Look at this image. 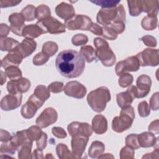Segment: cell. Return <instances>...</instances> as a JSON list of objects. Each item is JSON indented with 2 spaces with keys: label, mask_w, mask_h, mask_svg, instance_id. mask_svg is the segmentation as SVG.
I'll return each mask as SVG.
<instances>
[{
  "label": "cell",
  "mask_w": 159,
  "mask_h": 159,
  "mask_svg": "<svg viewBox=\"0 0 159 159\" xmlns=\"http://www.w3.org/2000/svg\"><path fill=\"white\" fill-rule=\"evenodd\" d=\"M88 142V137L81 135L72 137L71 144L72 153L76 158L81 157Z\"/></svg>",
  "instance_id": "ac0fdd59"
},
{
  "label": "cell",
  "mask_w": 159,
  "mask_h": 159,
  "mask_svg": "<svg viewBox=\"0 0 159 159\" xmlns=\"http://www.w3.org/2000/svg\"><path fill=\"white\" fill-rule=\"evenodd\" d=\"M134 99V98L128 90L117 94V102L121 108L130 105Z\"/></svg>",
  "instance_id": "4316f807"
},
{
  "label": "cell",
  "mask_w": 159,
  "mask_h": 159,
  "mask_svg": "<svg viewBox=\"0 0 159 159\" xmlns=\"http://www.w3.org/2000/svg\"><path fill=\"white\" fill-rule=\"evenodd\" d=\"M26 133L29 139L33 142L34 140L36 141L40 139L42 137L43 132H42L40 127L37 125H32L27 129L26 130Z\"/></svg>",
  "instance_id": "1f68e13d"
},
{
  "label": "cell",
  "mask_w": 159,
  "mask_h": 159,
  "mask_svg": "<svg viewBox=\"0 0 159 159\" xmlns=\"http://www.w3.org/2000/svg\"><path fill=\"white\" fill-rule=\"evenodd\" d=\"M30 81L25 78L17 80H10L7 84V90L9 94H18L27 92L30 87Z\"/></svg>",
  "instance_id": "9a60e30c"
},
{
  "label": "cell",
  "mask_w": 159,
  "mask_h": 159,
  "mask_svg": "<svg viewBox=\"0 0 159 159\" xmlns=\"http://www.w3.org/2000/svg\"><path fill=\"white\" fill-rule=\"evenodd\" d=\"M93 22L87 16L82 14L75 15L71 19L65 20L64 25L70 30H89Z\"/></svg>",
  "instance_id": "52a82bcc"
},
{
  "label": "cell",
  "mask_w": 159,
  "mask_h": 159,
  "mask_svg": "<svg viewBox=\"0 0 159 159\" xmlns=\"http://www.w3.org/2000/svg\"><path fill=\"white\" fill-rule=\"evenodd\" d=\"M21 1H14V0H1L0 4L1 7L2 8L4 7H12L14 6H17L19 4Z\"/></svg>",
  "instance_id": "db71d44e"
},
{
  "label": "cell",
  "mask_w": 159,
  "mask_h": 159,
  "mask_svg": "<svg viewBox=\"0 0 159 159\" xmlns=\"http://www.w3.org/2000/svg\"><path fill=\"white\" fill-rule=\"evenodd\" d=\"M64 85L62 82L55 81L50 84L48 86V89L53 93H58L63 90Z\"/></svg>",
  "instance_id": "c3c4849f"
},
{
  "label": "cell",
  "mask_w": 159,
  "mask_h": 159,
  "mask_svg": "<svg viewBox=\"0 0 159 159\" xmlns=\"http://www.w3.org/2000/svg\"><path fill=\"white\" fill-rule=\"evenodd\" d=\"M50 9L47 6L44 4L40 5L36 8V19L38 20V21L43 20L50 17Z\"/></svg>",
  "instance_id": "d6a6232c"
},
{
  "label": "cell",
  "mask_w": 159,
  "mask_h": 159,
  "mask_svg": "<svg viewBox=\"0 0 159 159\" xmlns=\"http://www.w3.org/2000/svg\"><path fill=\"white\" fill-rule=\"evenodd\" d=\"M47 135L46 133L43 132L42 137L36 140V145L37 148L40 150H43L47 146Z\"/></svg>",
  "instance_id": "681fc988"
},
{
  "label": "cell",
  "mask_w": 159,
  "mask_h": 159,
  "mask_svg": "<svg viewBox=\"0 0 159 159\" xmlns=\"http://www.w3.org/2000/svg\"><path fill=\"white\" fill-rule=\"evenodd\" d=\"M57 118L58 114L55 109L47 107L37 118L35 123L40 128H45L55 123Z\"/></svg>",
  "instance_id": "4fadbf2b"
},
{
  "label": "cell",
  "mask_w": 159,
  "mask_h": 159,
  "mask_svg": "<svg viewBox=\"0 0 159 159\" xmlns=\"http://www.w3.org/2000/svg\"><path fill=\"white\" fill-rule=\"evenodd\" d=\"M42 150L40 149H36L34 151L33 153H32V156L31 157L32 158H43V155H42Z\"/></svg>",
  "instance_id": "91938a15"
},
{
  "label": "cell",
  "mask_w": 159,
  "mask_h": 159,
  "mask_svg": "<svg viewBox=\"0 0 159 159\" xmlns=\"http://www.w3.org/2000/svg\"><path fill=\"white\" fill-rule=\"evenodd\" d=\"M16 150H17V147L16 145L10 140L7 142H4L1 145L0 152L1 154L5 155H13Z\"/></svg>",
  "instance_id": "74e56055"
},
{
  "label": "cell",
  "mask_w": 159,
  "mask_h": 159,
  "mask_svg": "<svg viewBox=\"0 0 159 159\" xmlns=\"http://www.w3.org/2000/svg\"><path fill=\"white\" fill-rule=\"evenodd\" d=\"M58 45L54 42H47L43 43L42 52L49 57L54 55L58 51Z\"/></svg>",
  "instance_id": "d590c367"
},
{
  "label": "cell",
  "mask_w": 159,
  "mask_h": 159,
  "mask_svg": "<svg viewBox=\"0 0 159 159\" xmlns=\"http://www.w3.org/2000/svg\"><path fill=\"white\" fill-rule=\"evenodd\" d=\"M135 118V111L130 105L122 108L119 116L115 117L112 122V129L117 133H122L129 129Z\"/></svg>",
  "instance_id": "277c9868"
},
{
  "label": "cell",
  "mask_w": 159,
  "mask_h": 159,
  "mask_svg": "<svg viewBox=\"0 0 159 159\" xmlns=\"http://www.w3.org/2000/svg\"><path fill=\"white\" fill-rule=\"evenodd\" d=\"M1 84L3 85V84L6 81V74H4V72L2 71H1Z\"/></svg>",
  "instance_id": "94428289"
},
{
  "label": "cell",
  "mask_w": 159,
  "mask_h": 159,
  "mask_svg": "<svg viewBox=\"0 0 159 159\" xmlns=\"http://www.w3.org/2000/svg\"><path fill=\"white\" fill-rule=\"evenodd\" d=\"M142 66H155L158 65V51L157 49L146 48L136 55Z\"/></svg>",
  "instance_id": "30bf717a"
},
{
  "label": "cell",
  "mask_w": 159,
  "mask_h": 159,
  "mask_svg": "<svg viewBox=\"0 0 159 159\" xmlns=\"http://www.w3.org/2000/svg\"><path fill=\"white\" fill-rule=\"evenodd\" d=\"M88 37L82 34H76V35L73 36L71 39L72 43L75 46L84 45L88 42Z\"/></svg>",
  "instance_id": "f6af8a7d"
},
{
  "label": "cell",
  "mask_w": 159,
  "mask_h": 159,
  "mask_svg": "<svg viewBox=\"0 0 159 159\" xmlns=\"http://www.w3.org/2000/svg\"><path fill=\"white\" fill-rule=\"evenodd\" d=\"M10 30V27L5 24H1L0 25V35L1 37H6Z\"/></svg>",
  "instance_id": "6f0895ef"
},
{
  "label": "cell",
  "mask_w": 159,
  "mask_h": 159,
  "mask_svg": "<svg viewBox=\"0 0 159 159\" xmlns=\"http://www.w3.org/2000/svg\"><path fill=\"white\" fill-rule=\"evenodd\" d=\"M56 152L60 158H76L71 153L68 147L63 143H59L56 147Z\"/></svg>",
  "instance_id": "f546056e"
},
{
  "label": "cell",
  "mask_w": 159,
  "mask_h": 159,
  "mask_svg": "<svg viewBox=\"0 0 159 159\" xmlns=\"http://www.w3.org/2000/svg\"><path fill=\"white\" fill-rule=\"evenodd\" d=\"M125 11L122 4H119L112 8H102L96 17L98 23L104 26L116 23H125Z\"/></svg>",
  "instance_id": "7a4b0ae2"
},
{
  "label": "cell",
  "mask_w": 159,
  "mask_h": 159,
  "mask_svg": "<svg viewBox=\"0 0 159 159\" xmlns=\"http://www.w3.org/2000/svg\"><path fill=\"white\" fill-rule=\"evenodd\" d=\"M57 15L65 20H67L75 16V9L72 5L62 2L55 7Z\"/></svg>",
  "instance_id": "ffe728a7"
},
{
  "label": "cell",
  "mask_w": 159,
  "mask_h": 159,
  "mask_svg": "<svg viewBox=\"0 0 159 159\" xmlns=\"http://www.w3.org/2000/svg\"><path fill=\"white\" fill-rule=\"evenodd\" d=\"M37 47V43L32 39L25 38L19 43L16 48L22 54L24 58L31 55Z\"/></svg>",
  "instance_id": "44dd1931"
},
{
  "label": "cell",
  "mask_w": 159,
  "mask_h": 159,
  "mask_svg": "<svg viewBox=\"0 0 159 159\" xmlns=\"http://www.w3.org/2000/svg\"><path fill=\"white\" fill-rule=\"evenodd\" d=\"M80 53L88 63H91L96 58V50L91 45H84L81 47Z\"/></svg>",
  "instance_id": "83f0119b"
},
{
  "label": "cell",
  "mask_w": 159,
  "mask_h": 159,
  "mask_svg": "<svg viewBox=\"0 0 159 159\" xmlns=\"http://www.w3.org/2000/svg\"><path fill=\"white\" fill-rule=\"evenodd\" d=\"M48 56L41 52L34 57L33 63L35 65H42L48 60Z\"/></svg>",
  "instance_id": "bcb514c9"
},
{
  "label": "cell",
  "mask_w": 159,
  "mask_h": 159,
  "mask_svg": "<svg viewBox=\"0 0 159 159\" xmlns=\"http://www.w3.org/2000/svg\"><path fill=\"white\" fill-rule=\"evenodd\" d=\"M137 134H131L127 135L125 138V144L126 146L135 150L139 149L140 148L137 139Z\"/></svg>",
  "instance_id": "60d3db41"
},
{
  "label": "cell",
  "mask_w": 159,
  "mask_h": 159,
  "mask_svg": "<svg viewBox=\"0 0 159 159\" xmlns=\"http://www.w3.org/2000/svg\"><path fill=\"white\" fill-rule=\"evenodd\" d=\"M141 40L143 42L145 45L148 47H156L157 46V41L156 39L150 35H145L141 38Z\"/></svg>",
  "instance_id": "f907efd6"
},
{
  "label": "cell",
  "mask_w": 159,
  "mask_h": 159,
  "mask_svg": "<svg viewBox=\"0 0 159 159\" xmlns=\"http://www.w3.org/2000/svg\"><path fill=\"white\" fill-rule=\"evenodd\" d=\"M157 17L145 16L143 18L141 25L143 29L147 30H152L157 27Z\"/></svg>",
  "instance_id": "4dcf8cb0"
},
{
  "label": "cell",
  "mask_w": 159,
  "mask_h": 159,
  "mask_svg": "<svg viewBox=\"0 0 159 159\" xmlns=\"http://www.w3.org/2000/svg\"><path fill=\"white\" fill-rule=\"evenodd\" d=\"M110 157H111V158H114V157L112 155H111L110 153H105L104 155H102V154H101L99 157V158H110Z\"/></svg>",
  "instance_id": "6125c7cd"
},
{
  "label": "cell",
  "mask_w": 159,
  "mask_h": 159,
  "mask_svg": "<svg viewBox=\"0 0 159 159\" xmlns=\"http://www.w3.org/2000/svg\"><path fill=\"white\" fill-rule=\"evenodd\" d=\"M136 83V86H130L127 90L129 91L134 99L145 97L150 91L151 78L148 75H142L137 78Z\"/></svg>",
  "instance_id": "8992f818"
},
{
  "label": "cell",
  "mask_w": 159,
  "mask_h": 159,
  "mask_svg": "<svg viewBox=\"0 0 159 159\" xmlns=\"http://www.w3.org/2000/svg\"><path fill=\"white\" fill-rule=\"evenodd\" d=\"M135 152L134 149L125 146L124 147L120 152V158H133L134 157Z\"/></svg>",
  "instance_id": "7dc6e473"
},
{
  "label": "cell",
  "mask_w": 159,
  "mask_h": 159,
  "mask_svg": "<svg viewBox=\"0 0 159 159\" xmlns=\"http://www.w3.org/2000/svg\"><path fill=\"white\" fill-rule=\"evenodd\" d=\"M110 100V91L106 86L98 88L91 91L87 96V102L89 106L96 112H102Z\"/></svg>",
  "instance_id": "3957f363"
},
{
  "label": "cell",
  "mask_w": 159,
  "mask_h": 159,
  "mask_svg": "<svg viewBox=\"0 0 159 159\" xmlns=\"http://www.w3.org/2000/svg\"><path fill=\"white\" fill-rule=\"evenodd\" d=\"M129 13L131 16H137L141 14L143 9L142 1H127Z\"/></svg>",
  "instance_id": "f1b7e54d"
},
{
  "label": "cell",
  "mask_w": 159,
  "mask_h": 159,
  "mask_svg": "<svg viewBox=\"0 0 159 159\" xmlns=\"http://www.w3.org/2000/svg\"><path fill=\"white\" fill-rule=\"evenodd\" d=\"M102 36H103L105 39L113 40L117 39V34L109 26H103L102 27Z\"/></svg>",
  "instance_id": "7bdbcfd3"
},
{
  "label": "cell",
  "mask_w": 159,
  "mask_h": 159,
  "mask_svg": "<svg viewBox=\"0 0 159 159\" xmlns=\"http://www.w3.org/2000/svg\"><path fill=\"white\" fill-rule=\"evenodd\" d=\"M40 99L45 101L50 96L49 90L43 85H39L36 87L34 93Z\"/></svg>",
  "instance_id": "f35d334b"
},
{
  "label": "cell",
  "mask_w": 159,
  "mask_h": 159,
  "mask_svg": "<svg viewBox=\"0 0 159 159\" xmlns=\"http://www.w3.org/2000/svg\"><path fill=\"white\" fill-rule=\"evenodd\" d=\"M25 19L21 13H13L9 17V22L11 24L10 30L18 36H22V30L25 26Z\"/></svg>",
  "instance_id": "e0dca14e"
},
{
  "label": "cell",
  "mask_w": 159,
  "mask_h": 159,
  "mask_svg": "<svg viewBox=\"0 0 159 159\" xmlns=\"http://www.w3.org/2000/svg\"><path fill=\"white\" fill-rule=\"evenodd\" d=\"M52 132L54 136L57 138L63 139L66 137V133L61 127H54L52 129Z\"/></svg>",
  "instance_id": "816d5d0a"
},
{
  "label": "cell",
  "mask_w": 159,
  "mask_h": 159,
  "mask_svg": "<svg viewBox=\"0 0 159 159\" xmlns=\"http://www.w3.org/2000/svg\"><path fill=\"white\" fill-rule=\"evenodd\" d=\"M150 108L152 110H158V93L157 92L152 95L150 100Z\"/></svg>",
  "instance_id": "f5cc1de1"
},
{
  "label": "cell",
  "mask_w": 159,
  "mask_h": 159,
  "mask_svg": "<svg viewBox=\"0 0 159 159\" xmlns=\"http://www.w3.org/2000/svg\"><path fill=\"white\" fill-rule=\"evenodd\" d=\"M93 4L97 6H100L102 8H112L116 7L119 4L120 1H114V0H96L91 1Z\"/></svg>",
  "instance_id": "ab89813d"
},
{
  "label": "cell",
  "mask_w": 159,
  "mask_h": 159,
  "mask_svg": "<svg viewBox=\"0 0 159 159\" xmlns=\"http://www.w3.org/2000/svg\"><path fill=\"white\" fill-rule=\"evenodd\" d=\"M133 82V76L131 74L125 73L120 76L119 84L122 88H126L132 84Z\"/></svg>",
  "instance_id": "b9f144b4"
},
{
  "label": "cell",
  "mask_w": 159,
  "mask_h": 159,
  "mask_svg": "<svg viewBox=\"0 0 159 159\" xmlns=\"http://www.w3.org/2000/svg\"><path fill=\"white\" fill-rule=\"evenodd\" d=\"M12 138V136L10 135V134L3 129H1V134H0V139L1 141L2 142H6L11 140Z\"/></svg>",
  "instance_id": "9f6ffc18"
},
{
  "label": "cell",
  "mask_w": 159,
  "mask_h": 159,
  "mask_svg": "<svg viewBox=\"0 0 159 159\" xmlns=\"http://www.w3.org/2000/svg\"><path fill=\"white\" fill-rule=\"evenodd\" d=\"M148 130L153 133H158V120L157 119L155 121H153L150 125L148 126Z\"/></svg>",
  "instance_id": "680465c9"
},
{
  "label": "cell",
  "mask_w": 159,
  "mask_h": 159,
  "mask_svg": "<svg viewBox=\"0 0 159 159\" xmlns=\"http://www.w3.org/2000/svg\"><path fill=\"white\" fill-rule=\"evenodd\" d=\"M44 101L40 99L34 94H32L28 101L22 106L20 113L25 119H30L33 117L37 110L42 106Z\"/></svg>",
  "instance_id": "ba28073f"
},
{
  "label": "cell",
  "mask_w": 159,
  "mask_h": 159,
  "mask_svg": "<svg viewBox=\"0 0 159 159\" xmlns=\"http://www.w3.org/2000/svg\"><path fill=\"white\" fill-rule=\"evenodd\" d=\"M66 95L77 99L83 98L87 92L86 87L77 81L68 82L63 88Z\"/></svg>",
  "instance_id": "7c38bea8"
},
{
  "label": "cell",
  "mask_w": 159,
  "mask_h": 159,
  "mask_svg": "<svg viewBox=\"0 0 159 159\" xmlns=\"http://www.w3.org/2000/svg\"><path fill=\"white\" fill-rule=\"evenodd\" d=\"M32 147V141H29L23 145L18 150L19 158H31V148Z\"/></svg>",
  "instance_id": "8d00e7d4"
},
{
  "label": "cell",
  "mask_w": 159,
  "mask_h": 159,
  "mask_svg": "<svg viewBox=\"0 0 159 159\" xmlns=\"http://www.w3.org/2000/svg\"><path fill=\"white\" fill-rule=\"evenodd\" d=\"M138 112H139V115L142 117H147L150 114V107H149L148 103L147 102V101H143L140 102L139 104Z\"/></svg>",
  "instance_id": "ee69618b"
},
{
  "label": "cell",
  "mask_w": 159,
  "mask_h": 159,
  "mask_svg": "<svg viewBox=\"0 0 159 159\" xmlns=\"http://www.w3.org/2000/svg\"><path fill=\"white\" fill-rule=\"evenodd\" d=\"M39 25L45 33L52 34H58L65 32V25L53 17H49L43 20L37 21L36 23Z\"/></svg>",
  "instance_id": "9c48e42d"
},
{
  "label": "cell",
  "mask_w": 159,
  "mask_h": 159,
  "mask_svg": "<svg viewBox=\"0 0 159 159\" xmlns=\"http://www.w3.org/2000/svg\"><path fill=\"white\" fill-rule=\"evenodd\" d=\"M89 31H91L92 33H93L94 34H95L96 35H102V27L99 26V25H98L97 24H95V23H93Z\"/></svg>",
  "instance_id": "11a10c76"
},
{
  "label": "cell",
  "mask_w": 159,
  "mask_h": 159,
  "mask_svg": "<svg viewBox=\"0 0 159 159\" xmlns=\"http://www.w3.org/2000/svg\"><path fill=\"white\" fill-rule=\"evenodd\" d=\"M20 43L9 37H0V48L1 51H11L15 48Z\"/></svg>",
  "instance_id": "484cf974"
},
{
  "label": "cell",
  "mask_w": 159,
  "mask_h": 159,
  "mask_svg": "<svg viewBox=\"0 0 159 159\" xmlns=\"http://www.w3.org/2000/svg\"><path fill=\"white\" fill-rule=\"evenodd\" d=\"M55 65L58 71L63 76L74 78L83 73L85 67V60L80 52L65 50L57 55Z\"/></svg>",
  "instance_id": "6da1fadb"
},
{
  "label": "cell",
  "mask_w": 159,
  "mask_h": 159,
  "mask_svg": "<svg viewBox=\"0 0 159 159\" xmlns=\"http://www.w3.org/2000/svg\"><path fill=\"white\" fill-rule=\"evenodd\" d=\"M137 139L140 147H151L158 143V138H156L153 134L148 132H145L138 135Z\"/></svg>",
  "instance_id": "603a6c76"
},
{
  "label": "cell",
  "mask_w": 159,
  "mask_h": 159,
  "mask_svg": "<svg viewBox=\"0 0 159 159\" xmlns=\"http://www.w3.org/2000/svg\"><path fill=\"white\" fill-rule=\"evenodd\" d=\"M92 130L97 134H102L107 130V121L102 115L95 116L92 120Z\"/></svg>",
  "instance_id": "7402d4cb"
},
{
  "label": "cell",
  "mask_w": 159,
  "mask_h": 159,
  "mask_svg": "<svg viewBox=\"0 0 159 159\" xmlns=\"http://www.w3.org/2000/svg\"><path fill=\"white\" fill-rule=\"evenodd\" d=\"M140 63L136 56H131L119 61L116 66V73L117 76L128 71H137L140 68Z\"/></svg>",
  "instance_id": "8fae6325"
},
{
  "label": "cell",
  "mask_w": 159,
  "mask_h": 159,
  "mask_svg": "<svg viewBox=\"0 0 159 159\" xmlns=\"http://www.w3.org/2000/svg\"><path fill=\"white\" fill-rule=\"evenodd\" d=\"M105 150L104 145L100 141H94L92 142L88 150V154L91 158H96L103 153Z\"/></svg>",
  "instance_id": "d4e9b609"
},
{
  "label": "cell",
  "mask_w": 159,
  "mask_h": 159,
  "mask_svg": "<svg viewBox=\"0 0 159 159\" xmlns=\"http://www.w3.org/2000/svg\"><path fill=\"white\" fill-rule=\"evenodd\" d=\"M35 11L36 7L31 4H29L22 10L20 13L23 15L25 20L32 21L35 19H36Z\"/></svg>",
  "instance_id": "e575fe53"
},
{
  "label": "cell",
  "mask_w": 159,
  "mask_h": 159,
  "mask_svg": "<svg viewBox=\"0 0 159 159\" xmlns=\"http://www.w3.org/2000/svg\"><path fill=\"white\" fill-rule=\"evenodd\" d=\"M6 75L10 80H17L22 78V71L17 66H11L5 69Z\"/></svg>",
  "instance_id": "836d02e7"
},
{
  "label": "cell",
  "mask_w": 159,
  "mask_h": 159,
  "mask_svg": "<svg viewBox=\"0 0 159 159\" xmlns=\"http://www.w3.org/2000/svg\"><path fill=\"white\" fill-rule=\"evenodd\" d=\"M96 57L106 66H112L116 62V56L105 40L97 37L94 39Z\"/></svg>",
  "instance_id": "5b68a950"
},
{
  "label": "cell",
  "mask_w": 159,
  "mask_h": 159,
  "mask_svg": "<svg viewBox=\"0 0 159 159\" xmlns=\"http://www.w3.org/2000/svg\"><path fill=\"white\" fill-rule=\"evenodd\" d=\"M23 58V56L16 47L3 58L1 61V66L6 69L11 66H18Z\"/></svg>",
  "instance_id": "d6986e66"
},
{
  "label": "cell",
  "mask_w": 159,
  "mask_h": 159,
  "mask_svg": "<svg viewBox=\"0 0 159 159\" xmlns=\"http://www.w3.org/2000/svg\"><path fill=\"white\" fill-rule=\"evenodd\" d=\"M67 129L71 137L81 135L89 137L93 133L92 127L89 124L86 122H72L68 125Z\"/></svg>",
  "instance_id": "5bb4252c"
},
{
  "label": "cell",
  "mask_w": 159,
  "mask_h": 159,
  "mask_svg": "<svg viewBox=\"0 0 159 159\" xmlns=\"http://www.w3.org/2000/svg\"><path fill=\"white\" fill-rule=\"evenodd\" d=\"M22 93L9 94L1 99V108L3 111L13 110L20 106L22 102Z\"/></svg>",
  "instance_id": "2e32d148"
},
{
  "label": "cell",
  "mask_w": 159,
  "mask_h": 159,
  "mask_svg": "<svg viewBox=\"0 0 159 159\" xmlns=\"http://www.w3.org/2000/svg\"><path fill=\"white\" fill-rule=\"evenodd\" d=\"M43 34H46L45 32L37 24H30L25 25L22 30V36L25 38L34 39L37 38Z\"/></svg>",
  "instance_id": "cb8c5ba5"
}]
</instances>
